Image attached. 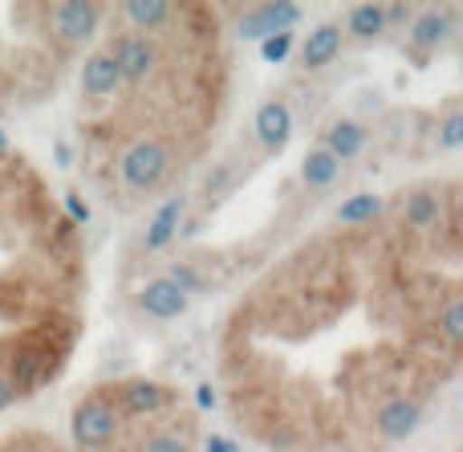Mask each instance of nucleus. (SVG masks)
Listing matches in <instances>:
<instances>
[{
  "label": "nucleus",
  "mask_w": 463,
  "mask_h": 452,
  "mask_svg": "<svg viewBox=\"0 0 463 452\" xmlns=\"http://www.w3.org/2000/svg\"><path fill=\"white\" fill-rule=\"evenodd\" d=\"M463 375L383 216L321 225L228 306L216 380L264 452H394Z\"/></svg>",
  "instance_id": "obj_1"
},
{
  "label": "nucleus",
  "mask_w": 463,
  "mask_h": 452,
  "mask_svg": "<svg viewBox=\"0 0 463 452\" xmlns=\"http://www.w3.org/2000/svg\"><path fill=\"white\" fill-rule=\"evenodd\" d=\"M236 62L224 5H106L94 45L73 70V147L90 192L110 212L175 196L232 114Z\"/></svg>",
  "instance_id": "obj_2"
},
{
  "label": "nucleus",
  "mask_w": 463,
  "mask_h": 452,
  "mask_svg": "<svg viewBox=\"0 0 463 452\" xmlns=\"http://www.w3.org/2000/svg\"><path fill=\"white\" fill-rule=\"evenodd\" d=\"M86 208L0 139V420L70 375L90 326Z\"/></svg>",
  "instance_id": "obj_3"
},
{
  "label": "nucleus",
  "mask_w": 463,
  "mask_h": 452,
  "mask_svg": "<svg viewBox=\"0 0 463 452\" xmlns=\"http://www.w3.org/2000/svg\"><path fill=\"white\" fill-rule=\"evenodd\" d=\"M106 5H0V122L53 102L102 29Z\"/></svg>",
  "instance_id": "obj_4"
},
{
  "label": "nucleus",
  "mask_w": 463,
  "mask_h": 452,
  "mask_svg": "<svg viewBox=\"0 0 463 452\" xmlns=\"http://www.w3.org/2000/svg\"><path fill=\"white\" fill-rule=\"evenodd\" d=\"M383 220L435 314V331L463 355V176L407 184L383 200Z\"/></svg>",
  "instance_id": "obj_5"
},
{
  "label": "nucleus",
  "mask_w": 463,
  "mask_h": 452,
  "mask_svg": "<svg viewBox=\"0 0 463 452\" xmlns=\"http://www.w3.org/2000/svg\"><path fill=\"white\" fill-rule=\"evenodd\" d=\"M70 452H200V412L175 383L114 375L81 391L70 412Z\"/></svg>",
  "instance_id": "obj_6"
},
{
  "label": "nucleus",
  "mask_w": 463,
  "mask_h": 452,
  "mask_svg": "<svg viewBox=\"0 0 463 452\" xmlns=\"http://www.w3.org/2000/svg\"><path fill=\"white\" fill-rule=\"evenodd\" d=\"M228 13L240 16V37L252 41L264 37V33H293V24L301 21V5H228Z\"/></svg>",
  "instance_id": "obj_7"
},
{
  "label": "nucleus",
  "mask_w": 463,
  "mask_h": 452,
  "mask_svg": "<svg viewBox=\"0 0 463 452\" xmlns=\"http://www.w3.org/2000/svg\"><path fill=\"white\" fill-rule=\"evenodd\" d=\"M288 139H293V114H288V106L280 98H269L256 111V143H260L264 155H280Z\"/></svg>",
  "instance_id": "obj_8"
},
{
  "label": "nucleus",
  "mask_w": 463,
  "mask_h": 452,
  "mask_svg": "<svg viewBox=\"0 0 463 452\" xmlns=\"http://www.w3.org/2000/svg\"><path fill=\"white\" fill-rule=\"evenodd\" d=\"M342 41H345L342 21H321L317 29H309V37L301 41V65L305 70H326L329 62L342 57Z\"/></svg>",
  "instance_id": "obj_9"
},
{
  "label": "nucleus",
  "mask_w": 463,
  "mask_h": 452,
  "mask_svg": "<svg viewBox=\"0 0 463 452\" xmlns=\"http://www.w3.org/2000/svg\"><path fill=\"white\" fill-rule=\"evenodd\" d=\"M456 33V8H427V13H419L415 21H411L407 37L415 49H423V53H431V49H439L443 41Z\"/></svg>",
  "instance_id": "obj_10"
},
{
  "label": "nucleus",
  "mask_w": 463,
  "mask_h": 452,
  "mask_svg": "<svg viewBox=\"0 0 463 452\" xmlns=\"http://www.w3.org/2000/svg\"><path fill=\"white\" fill-rule=\"evenodd\" d=\"M187 306V293L179 285H171L167 277H151V282L138 285V310L151 318H175L184 314Z\"/></svg>",
  "instance_id": "obj_11"
},
{
  "label": "nucleus",
  "mask_w": 463,
  "mask_h": 452,
  "mask_svg": "<svg viewBox=\"0 0 463 452\" xmlns=\"http://www.w3.org/2000/svg\"><path fill=\"white\" fill-rule=\"evenodd\" d=\"M0 452H70V448H65V440L53 437V432L24 424V428L0 432Z\"/></svg>",
  "instance_id": "obj_12"
},
{
  "label": "nucleus",
  "mask_w": 463,
  "mask_h": 452,
  "mask_svg": "<svg viewBox=\"0 0 463 452\" xmlns=\"http://www.w3.org/2000/svg\"><path fill=\"white\" fill-rule=\"evenodd\" d=\"M337 171H342V163H337L334 155L326 151V147H313V151H305V159H301V179H305V188L321 192V188H329V184L337 179Z\"/></svg>",
  "instance_id": "obj_13"
},
{
  "label": "nucleus",
  "mask_w": 463,
  "mask_h": 452,
  "mask_svg": "<svg viewBox=\"0 0 463 452\" xmlns=\"http://www.w3.org/2000/svg\"><path fill=\"white\" fill-rule=\"evenodd\" d=\"M362 143H366V130H362L358 122H334V127L326 130V151L334 155L337 163L354 159V155L362 151Z\"/></svg>",
  "instance_id": "obj_14"
},
{
  "label": "nucleus",
  "mask_w": 463,
  "mask_h": 452,
  "mask_svg": "<svg viewBox=\"0 0 463 452\" xmlns=\"http://www.w3.org/2000/svg\"><path fill=\"white\" fill-rule=\"evenodd\" d=\"M342 29H350L354 37H378V33L386 29V5H354L350 13H345Z\"/></svg>",
  "instance_id": "obj_15"
},
{
  "label": "nucleus",
  "mask_w": 463,
  "mask_h": 452,
  "mask_svg": "<svg viewBox=\"0 0 463 452\" xmlns=\"http://www.w3.org/2000/svg\"><path fill=\"white\" fill-rule=\"evenodd\" d=\"M435 147H439V151H456V147H463V111L448 114V119L439 122V135H435Z\"/></svg>",
  "instance_id": "obj_16"
},
{
  "label": "nucleus",
  "mask_w": 463,
  "mask_h": 452,
  "mask_svg": "<svg viewBox=\"0 0 463 452\" xmlns=\"http://www.w3.org/2000/svg\"><path fill=\"white\" fill-rule=\"evenodd\" d=\"M288 41H293V33H280L277 41H269V45H264V57H269V62H280V53L288 49Z\"/></svg>",
  "instance_id": "obj_17"
}]
</instances>
